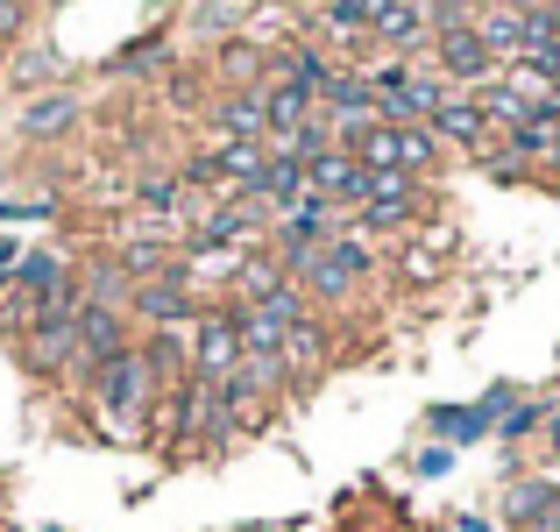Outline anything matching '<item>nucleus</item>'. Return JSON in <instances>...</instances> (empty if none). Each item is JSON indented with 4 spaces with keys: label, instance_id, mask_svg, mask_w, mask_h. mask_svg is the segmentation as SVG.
I'll list each match as a JSON object with an SVG mask.
<instances>
[{
    "label": "nucleus",
    "instance_id": "nucleus-1",
    "mask_svg": "<svg viewBox=\"0 0 560 532\" xmlns=\"http://www.w3.org/2000/svg\"><path fill=\"white\" fill-rule=\"evenodd\" d=\"M85 391H93V412H100V426H107L114 440H136L142 412H150V397H156V377H150V362L128 348V355H114L107 369H93Z\"/></svg>",
    "mask_w": 560,
    "mask_h": 532
},
{
    "label": "nucleus",
    "instance_id": "nucleus-2",
    "mask_svg": "<svg viewBox=\"0 0 560 532\" xmlns=\"http://www.w3.org/2000/svg\"><path fill=\"white\" fill-rule=\"evenodd\" d=\"M234 362H242L234 305H199V313H191V377H199V383H228Z\"/></svg>",
    "mask_w": 560,
    "mask_h": 532
},
{
    "label": "nucleus",
    "instance_id": "nucleus-3",
    "mask_svg": "<svg viewBox=\"0 0 560 532\" xmlns=\"http://www.w3.org/2000/svg\"><path fill=\"white\" fill-rule=\"evenodd\" d=\"M433 71L454 85V93H476V85H490L504 65H497L490 43L476 36V22H462V28H447V36H433Z\"/></svg>",
    "mask_w": 560,
    "mask_h": 532
},
{
    "label": "nucleus",
    "instance_id": "nucleus-4",
    "mask_svg": "<svg viewBox=\"0 0 560 532\" xmlns=\"http://www.w3.org/2000/svg\"><path fill=\"white\" fill-rule=\"evenodd\" d=\"M128 313L142 320V327H185L199 305H191V270L185 263H171L164 277H150V285L128 291Z\"/></svg>",
    "mask_w": 560,
    "mask_h": 532
},
{
    "label": "nucleus",
    "instance_id": "nucleus-5",
    "mask_svg": "<svg viewBox=\"0 0 560 532\" xmlns=\"http://www.w3.org/2000/svg\"><path fill=\"white\" fill-rule=\"evenodd\" d=\"M305 192H313V199H327V206H341V213H355V206L370 199V171L355 164V150H341V142H334V150H319L313 164H305Z\"/></svg>",
    "mask_w": 560,
    "mask_h": 532
},
{
    "label": "nucleus",
    "instance_id": "nucleus-6",
    "mask_svg": "<svg viewBox=\"0 0 560 532\" xmlns=\"http://www.w3.org/2000/svg\"><path fill=\"white\" fill-rule=\"evenodd\" d=\"M128 313H114V305H79V362H71V377H93V369H107L114 355H128Z\"/></svg>",
    "mask_w": 560,
    "mask_h": 532
},
{
    "label": "nucleus",
    "instance_id": "nucleus-7",
    "mask_svg": "<svg viewBox=\"0 0 560 532\" xmlns=\"http://www.w3.org/2000/svg\"><path fill=\"white\" fill-rule=\"evenodd\" d=\"M440 136V150H468V157H482L497 142V128L482 122V107H476V93H447L433 107V122H425Z\"/></svg>",
    "mask_w": 560,
    "mask_h": 532
},
{
    "label": "nucleus",
    "instance_id": "nucleus-8",
    "mask_svg": "<svg viewBox=\"0 0 560 532\" xmlns=\"http://www.w3.org/2000/svg\"><path fill=\"white\" fill-rule=\"evenodd\" d=\"M291 285V270L270 256V248H248V256H234V270H228V305H262V299H277V291Z\"/></svg>",
    "mask_w": 560,
    "mask_h": 532
},
{
    "label": "nucleus",
    "instance_id": "nucleus-9",
    "mask_svg": "<svg viewBox=\"0 0 560 532\" xmlns=\"http://www.w3.org/2000/svg\"><path fill=\"white\" fill-rule=\"evenodd\" d=\"M370 43H383V50H397V57L425 50V43H433V28H425V0H383Z\"/></svg>",
    "mask_w": 560,
    "mask_h": 532
},
{
    "label": "nucleus",
    "instance_id": "nucleus-10",
    "mask_svg": "<svg viewBox=\"0 0 560 532\" xmlns=\"http://www.w3.org/2000/svg\"><path fill=\"white\" fill-rule=\"evenodd\" d=\"M313 114H319V100L305 93V85H291V79H270V85H262V122H270V136H262V142L299 136Z\"/></svg>",
    "mask_w": 560,
    "mask_h": 532
},
{
    "label": "nucleus",
    "instance_id": "nucleus-11",
    "mask_svg": "<svg viewBox=\"0 0 560 532\" xmlns=\"http://www.w3.org/2000/svg\"><path fill=\"white\" fill-rule=\"evenodd\" d=\"M213 128H220V142H262L270 136V122H262V85H242V93L220 100Z\"/></svg>",
    "mask_w": 560,
    "mask_h": 532
},
{
    "label": "nucleus",
    "instance_id": "nucleus-12",
    "mask_svg": "<svg viewBox=\"0 0 560 532\" xmlns=\"http://www.w3.org/2000/svg\"><path fill=\"white\" fill-rule=\"evenodd\" d=\"M553 505H560V483H547V476H525V483H511V490H504V525L539 532Z\"/></svg>",
    "mask_w": 560,
    "mask_h": 532
},
{
    "label": "nucleus",
    "instance_id": "nucleus-13",
    "mask_svg": "<svg viewBox=\"0 0 560 532\" xmlns=\"http://www.w3.org/2000/svg\"><path fill=\"white\" fill-rule=\"evenodd\" d=\"M65 128H79V93H65V85L22 107V136H28V142H57Z\"/></svg>",
    "mask_w": 560,
    "mask_h": 532
},
{
    "label": "nucleus",
    "instance_id": "nucleus-14",
    "mask_svg": "<svg viewBox=\"0 0 560 532\" xmlns=\"http://www.w3.org/2000/svg\"><path fill=\"white\" fill-rule=\"evenodd\" d=\"M476 36L490 43L497 65H511L525 43V8H511V0H490V8H476Z\"/></svg>",
    "mask_w": 560,
    "mask_h": 532
},
{
    "label": "nucleus",
    "instance_id": "nucleus-15",
    "mask_svg": "<svg viewBox=\"0 0 560 532\" xmlns=\"http://www.w3.org/2000/svg\"><path fill=\"white\" fill-rule=\"evenodd\" d=\"M128 277H121V263L114 256H100V263H85L79 270V305H114V313H128Z\"/></svg>",
    "mask_w": 560,
    "mask_h": 532
},
{
    "label": "nucleus",
    "instance_id": "nucleus-16",
    "mask_svg": "<svg viewBox=\"0 0 560 532\" xmlns=\"http://www.w3.org/2000/svg\"><path fill=\"white\" fill-rule=\"evenodd\" d=\"M440 433V448H468V440H482V433H497V419L482 405H433V419H425Z\"/></svg>",
    "mask_w": 560,
    "mask_h": 532
},
{
    "label": "nucleus",
    "instance_id": "nucleus-17",
    "mask_svg": "<svg viewBox=\"0 0 560 532\" xmlns=\"http://www.w3.org/2000/svg\"><path fill=\"white\" fill-rule=\"evenodd\" d=\"M319 28H327V43H370L376 0H327V8H319Z\"/></svg>",
    "mask_w": 560,
    "mask_h": 532
},
{
    "label": "nucleus",
    "instance_id": "nucleus-18",
    "mask_svg": "<svg viewBox=\"0 0 560 532\" xmlns=\"http://www.w3.org/2000/svg\"><path fill=\"white\" fill-rule=\"evenodd\" d=\"M327 327H319V313H305L299 327L284 334V362H291V377H313V369H327Z\"/></svg>",
    "mask_w": 560,
    "mask_h": 532
},
{
    "label": "nucleus",
    "instance_id": "nucleus-19",
    "mask_svg": "<svg viewBox=\"0 0 560 532\" xmlns=\"http://www.w3.org/2000/svg\"><path fill=\"white\" fill-rule=\"evenodd\" d=\"M114 263H121V277H128V285H150V277H164L171 263H178V248L150 234V242H121V248H114Z\"/></svg>",
    "mask_w": 560,
    "mask_h": 532
},
{
    "label": "nucleus",
    "instance_id": "nucleus-20",
    "mask_svg": "<svg viewBox=\"0 0 560 532\" xmlns=\"http://www.w3.org/2000/svg\"><path fill=\"white\" fill-rule=\"evenodd\" d=\"M440 157H447V150H440V136H433L425 122L397 128V171H405V177H425V171H440Z\"/></svg>",
    "mask_w": 560,
    "mask_h": 532
},
{
    "label": "nucleus",
    "instance_id": "nucleus-21",
    "mask_svg": "<svg viewBox=\"0 0 560 532\" xmlns=\"http://www.w3.org/2000/svg\"><path fill=\"white\" fill-rule=\"evenodd\" d=\"M334 71H341V65H327V57H319L313 50V43H299V50H284V57H277V79H291V85H305V93H327V79H334Z\"/></svg>",
    "mask_w": 560,
    "mask_h": 532
},
{
    "label": "nucleus",
    "instance_id": "nucleus-22",
    "mask_svg": "<svg viewBox=\"0 0 560 532\" xmlns=\"http://www.w3.org/2000/svg\"><path fill=\"white\" fill-rule=\"evenodd\" d=\"M136 206H142V213H156V220H185V185H178V177H142Z\"/></svg>",
    "mask_w": 560,
    "mask_h": 532
},
{
    "label": "nucleus",
    "instance_id": "nucleus-23",
    "mask_svg": "<svg viewBox=\"0 0 560 532\" xmlns=\"http://www.w3.org/2000/svg\"><path fill=\"white\" fill-rule=\"evenodd\" d=\"M539 426H547V405H539V397H518V405L497 419V440H533Z\"/></svg>",
    "mask_w": 560,
    "mask_h": 532
},
{
    "label": "nucleus",
    "instance_id": "nucleus-24",
    "mask_svg": "<svg viewBox=\"0 0 560 532\" xmlns=\"http://www.w3.org/2000/svg\"><path fill=\"white\" fill-rule=\"evenodd\" d=\"M28 28V0H0V43H14Z\"/></svg>",
    "mask_w": 560,
    "mask_h": 532
},
{
    "label": "nucleus",
    "instance_id": "nucleus-25",
    "mask_svg": "<svg viewBox=\"0 0 560 532\" xmlns=\"http://www.w3.org/2000/svg\"><path fill=\"white\" fill-rule=\"evenodd\" d=\"M43 79H57V57H50V50H36L22 71H14V85H43Z\"/></svg>",
    "mask_w": 560,
    "mask_h": 532
},
{
    "label": "nucleus",
    "instance_id": "nucleus-26",
    "mask_svg": "<svg viewBox=\"0 0 560 532\" xmlns=\"http://www.w3.org/2000/svg\"><path fill=\"white\" fill-rule=\"evenodd\" d=\"M405 277H419V285H425V277H440V256H433V248H411V256H405Z\"/></svg>",
    "mask_w": 560,
    "mask_h": 532
},
{
    "label": "nucleus",
    "instance_id": "nucleus-27",
    "mask_svg": "<svg viewBox=\"0 0 560 532\" xmlns=\"http://www.w3.org/2000/svg\"><path fill=\"white\" fill-rule=\"evenodd\" d=\"M256 71H262L256 50H228V79H256Z\"/></svg>",
    "mask_w": 560,
    "mask_h": 532
},
{
    "label": "nucleus",
    "instance_id": "nucleus-28",
    "mask_svg": "<svg viewBox=\"0 0 560 532\" xmlns=\"http://www.w3.org/2000/svg\"><path fill=\"white\" fill-rule=\"evenodd\" d=\"M447 469H454V448H425L419 454V476H447Z\"/></svg>",
    "mask_w": 560,
    "mask_h": 532
},
{
    "label": "nucleus",
    "instance_id": "nucleus-29",
    "mask_svg": "<svg viewBox=\"0 0 560 532\" xmlns=\"http://www.w3.org/2000/svg\"><path fill=\"white\" fill-rule=\"evenodd\" d=\"M547 454L560 462V412H547Z\"/></svg>",
    "mask_w": 560,
    "mask_h": 532
},
{
    "label": "nucleus",
    "instance_id": "nucleus-30",
    "mask_svg": "<svg viewBox=\"0 0 560 532\" xmlns=\"http://www.w3.org/2000/svg\"><path fill=\"white\" fill-rule=\"evenodd\" d=\"M454 525H462V532H497L490 519H454Z\"/></svg>",
    "mask_w": 560,
    "mask_h": 532
},
{
    "label": "nucleus",
    "instance_id": "nucleus-31",
    "mask_svg": "<svg viewBox=\"0 0 560 532\" xmlns=\"http://www.w3.org/2000/svg\"><path fill=\"white\" fill-rule=\"evenodd\" d=\"M539 532H560V505H553V511H547V525H539Z\"/></svg>",
    "mask_w": 560,
    "mask_h": 532
}]
</instances>
